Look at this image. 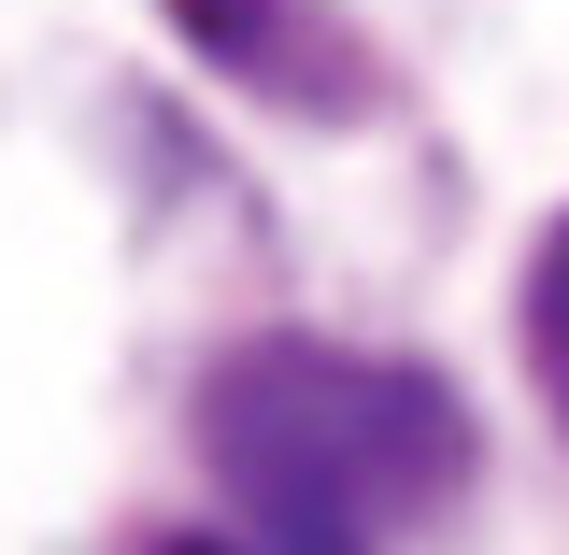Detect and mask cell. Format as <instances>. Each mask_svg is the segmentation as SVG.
<instances>
[{"label":"cell","mask_w":569,"mask_h":555,"mask_svg":"<svg viewBox=\"0 0 569 555\" xmlns=\"http://www.w3.org/2000/svg\"><path fill=\"white\" fill-rule=\"evenodd\" d=\"M527 356H541V385H556V414H569V228L541 242V271H527Z\"/></svg>","instance_id":"2"},{"label":"cell","mask_w":569,"mask_h":555,"mask_svg":"<svg viewBox=\"0 0 569 555\" xmlns=\"http://www.w3.org/2000/svg\"><path fill=\"white\" fill-rule=\"evenodd\" d=\"M200 456L257 513L271 555H399L470 485V414L413 356L356 343H242L200 385Z\"/></svg>","instance_id":"1"},{"label":"cell","mask_w":569,"mask_h":555,"mask_svg":"<svg viewBox=\"0 0 569 555\" xmlns=\"http://www.w3.org/2000/svg\"><path fill=\"white\" fill-rule=\"evenodd\" d=\"M171 555H242V542H171Z\"/></svg>","instance_id":"3"}]
</instances>
